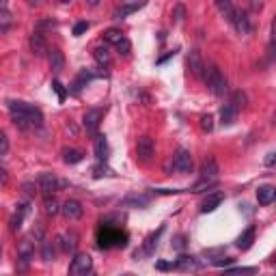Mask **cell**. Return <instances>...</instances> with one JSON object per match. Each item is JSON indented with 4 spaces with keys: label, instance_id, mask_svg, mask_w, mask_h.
<instances>
[{
    "label": "cell",
    "instance_id": "6da1fadb",
    "mask_svg": "<svg viewBox=\"0 0 276 276\" xmlns=\"http://www.w3.org/2000/svg\"><path fill=\"white\" fill-rule=\"evenodd\" d=\"M9 112H11L13 123L20 129H39L43 125V112L37 106H32V104L11 100L9 102Z\"/></svg>",
    "mask_w": 276,
    "mask_h": 276
},
{
    "label": "cell",
    "instance_id": "7a4b0ae2",
    "mask_svg": "<svg viewBox=\"0 0 276 276\" xmlns=\"http://www.w3.org/2000/svg\"><path fill=\"white\" fill-rule=\"evenodd\" d=\"M203 80H205L207 88L212 91L216 97H222L229 91V82L222 76V71L216 67V65H205V71H203Z\"/></svg>",
    "mask_w": 276,
    "mask_h": 276
},
{
    "label": "cell",
    "instance_id": "3957f363",
    "mask_svg": "<svg viewBox=\"0 0 276 276\" xmlns=\"http://www.w3.org/2000/svg\"><path fill=\"white\" fill-rule=\"evenodd\" d=\"M69 181H65V179H59L54 173H41L37 177V188L41 190L45 197L48 194H54V192H59L63 188H67Z\"/></svg>",
    "mask_w": 276,
    "mask_h": 276
},
{
    "label": "cell",
    "instance_id": "277c9868",
    "mask_svg": "<svg viewBox=\"0 0 276 276\" xmlns=\"http://www.w3.org/2000/svg\"><path fill=\"white\" fill-rule=\"evenodd\" d=\"M100 246L102 248H110V246H117V248H123L127 244V238L125 233H121L119 229H112V226H104V229L100 231Z\"/></svg>",
    "mask_w": 276,
    "mask_h": 276
},
{
    "label": "cell",
    "instance_id": "5b68a950",
    "mask_svg": "<svg viewBox=\"0 0 276 276\" xmlns=\"http://www.w3.org/2000/svg\"><path fill=\"white\" fill-rule=\"evenodd\" d=\"M93 272V259L86 253H78L74 259H71L69 265V276H86Z\"/></svg>",
    "mask_w": 276,
    "mask_h": 276
},
{
    "label": "cell",
    "instance_id": "8992f818",
    "mask_svg": "<svg viewBox=\"0 0 276 276\" xmlns=\"http://www.w3.org/2000/svg\"><path fill=\"white\" fill-rule=\"evenodd\" d=\"M192 166H194V160H192V153L188 149H177L175 156H173V168L177 170V173L181 175H188L192 173Z\"/></svg>",
    "mask_w": 276,
    "mask_h": 276
},
{
    "label": "cell",
    "instance_id": "52a82bcc",
    "mask_svg": "<svg viewBox=\"0 0 276 276\" xmlns=\"http://www.w3.org/2000/svg\"><path fill=\"white\" fill-rule=\"evenodd\" d=\"M136 156L141 162H149L156 156V143H153L151 136H141L136 143Z\"/></svg>",
    "mask_w": 276,
    "mask_h": 276
},
{
    "label": "cell",
    "instance_id": "ba28073f",
    "mask_svg": "<svg viewBox=\"0 0 276 276\" xmlns=\"http://www.w3.org/2000/svg\"><path fill=\"white\" fill-rule=\"evenodd\" d=\"M104 119V110L102 108H88L82 117V125L88 134H97V129H100V123Z\"/></svg>",
    "mask_w": 276,
    "mask_h": 276
},
{
    "label": "cell",
    "instance_id": "9c48e42d",
    "mask_svg": "<svg viewBox=\"0 0 276 276\" xmlns=\"http://www.w3.org/2000/svg\"><path fill=\"white\" fill-rule=\"evenodd\" d=\"M231 24H233V28L238 30L240 35H248V32L253 30V24H250V18H248L246 11H238V9H235L233 18H231Z\"/></svg>",
    "mask_w": 276,
    "mask_h": 276
},
{
    "label": "cell",
    "instance_id": "30bf717a",
    "mask_svg": "<svg viewBox=\"0 0 276 276\" xmlns=\"http://www.w3.org/2000/svg\"><path fill=\"white\" fill-rule=\"evenodd\" d=\"M61 212H63V216L67 218V220H78V218H82L84 209H82V205H80V201H76V199H67V201L63 203Z\"/></svg>",
    "mask_w": 276,
    "mask_h": 276
},
{
    "label": "cell",
    "instance_id": "8fae6325",
    "mask_svg": "<svg viewBox=\"0 0 276 276\" xmlns=\"http://www.w3.org/2000/svg\"><path fill=\"white\" fill-rule=\"evenodd\" d=\"M175 263V270H183V272H197L203 267V263L199 261L197 257H192V255H181V257H177V261Z\"/></svg>",
    "mask_w": 276,
    "mask_h": 276
},
{
    "label": "cell",
    "instance_id": "7c38bea8",
    "mask_svg": "<svg viewBox=\"0 0 276 276\" xmlns=\"http://www.w3.org/2000/svg\"><path fill=\"white\" fill-rule=\"evenodd\" d=\"M30 50H32V54L37 56V59H43V56H48V43H45V39H43V35L41 32H32L30 35Z\"/></svg>",
    "mask_w": 276,
    "mask_h": 276
},
{
    "label": "cell",
    "instance_id": "4fadbf2b",
    "mask_svg": "<svg viewBox=\"0 0 276 276\" xmlns=\"http://www.w3.org/2000/svg\"><path fill=\"white\" fill-rule=\"evenodd\" d=\"M188 69L192 76L203 78V71H205V63H203V56L199 50H190L188 54Z\"/></svg>",
    "mask_w": 276,
    "mask_h": 276
},
{
    "label": "cell",
    "instance_id": "5bb4252c",
    "mask_svg": "<svg viewBox=\"0 0 276 276\" xmlns=\"http://www.w3.org/2000/svg\"><path fill=\"white\" fill-rule=\"evenodd\" d=\"M48 63H50V69L56 71V74H61L65 69V56L59 48H50V50H48Z\"/></svg>",
    "mask_w": 276,
    "mask_h": 276
},
{
    "label": "cell",
    "instance_id": "9a60e30c",
    "mask_svg": "<svg viewBox=\"0 0 276 276\" xmlns=\"http://www.w3.org/2000/svg\"><path fill=\"white\" fill-rule=\"evenodd\" d=\"M238 115H240V110L235 108L231 102H226L224 106L220 108V123H222L224 127H229V125H233L235 121H238Z\"/></svg>",
    "mask_w": 276,
    "mask_h": 276
},
{
    "label": "cell",
    "instance_id": "2e32d148",
    "mask_svg": "<svg viewBox=\"0 0 276 276\" xmlns=\"http://www.w3.org/2000/svg\"><path fill=\"white\" fill-rule=\"evenodd\" d=\"M224 201V194L222 192H214V194H207L205 201L201 203V214H209V212H214V209L220 205V203Z\"/></svg>",
    "mask_w": 276,
    "mask_h": 276
},
{
    "label": "cell",
    "instance_id": "e0dca14e",
    "mask_svg": "<svg viewBox=\"0 0 276 276\" xmlns=\"http://www.w3.org/2000/svg\"><path fill=\"white\" fill-rule=\"evenodd\" d=\"M28 212H30V203L28 201L22 203V205H18V212H15L13 218H11V231L13 233H18L22 229V222H24V218H26Z\"/></svg>",
    "mask_w": 276,
    "mask_h": 276
},
{
    "label": "cell",
    "instance_id": "ac0fdd59",
    "mask_svg": "<svg viewBox=\"0 0 276 276\" xmlns=\"http://www.w3.org/2000/svg\"><path fill=\"white\" fill-rule=\"evenodd\" d=\"M255 233H257V229H255V226H253V224H250V226H248V229H246L244 233H242V235H240V238H238V240H235V246H238L240 250H248L250 246H253V244H255Z\"/></svg>",
    "mask_w": 276,
    "mask_h": 276
},
{
    "label": "cell",
    "instance_id": "d6986e66",
    "mask_svg": "<svg viewBox=\"0 0 276 276\" xmlns=\"http://www.w3.org/2000/svg\"><path fill=\"white\" fill-rule=\"evenodd\" d=\"M274 199H276V188H274V186H259L257 201L261 203V205H270Z\"/></svg>",
    "mask_w": 276,
    "mask_h": 276
},
{
    "label": "cell",
    "instance_id": "ffe728a7",
    "mask_svg": "<svg viewBox=\"0 0 276 276\" xmlns=\"http://www.w3.org/2000/svg\"><path fill=\"white\" fill-rule=\"evenodd\" d=\"M141 7H143L141 3H125V5L117 7L115 13H112V18H115V20H123V18H127V15L136 13L138 9H141Z\"/></svg>",
    "mask_w": 276,
    "mask_h": 276
},
{
    "label": "cell",
    "instance_id": "44dd1931",
    "mask_svg": "<svg viewBox=\"0 0 276 276\" xmlns=\"http://www.w3.org/2000/svg\"><path fill=\"white\" fill-rule=\"evenodd\" d=\"M218 177V164L214 158H207L201 166V179H216Z\"/></svg>",
    "mask_w": 276,
    "mask_h": 276
},
{
    "label": "cell",
    "instance_id": "7402d4cb",
    "mask_svg": "<svg viewBox=\"0 0 276 276\" xmlns=\"http://www.w3.org/2000/svg\"><path fill=\"white\" fill-rule=\"evenodd\" d=\"M95 156L100 162H106L108 156H110V149H108V143H106V138L104 136H97V141H95Z\"/></svg>",
    "mask_w": 276,
    "mask_h": 276
},
{
    "label": "cell",
    "instance_id": "603a6c76",
    "mask_svg": "<svg viewBox=\"0 0 276 276\" xmlns=\"http://www.w3.org/2000/svg\"><path fill=\"white\" fill-rule=\"evenodd\" d=\"M18 257H20V259H26V261H30V259L35 257V246H32L30 240H22V242H20Z\"/></svg>",
    "mask_w": 276,
    "mask_h": 276
},
{
    "label": "cell",
    "instance_id": "cb8c5ba5",
    "mask_svg": "<svg viewBox=\"0 0 276 276\" xmlns=\"http://www.w3.org/2000/svg\"><path fill=\"white\" fill-rule=\"evenodd\" d=\"M43 207H45L48 216H56L61 212V203H59V199H56L54 194H48V197L43 199Z\"/></svg>",
    "mask_w": 276,
    "mask_h": 276
},
{
    "label": "cell",
    "instance_id": "d4e9b609",
    "mask_svg": "<svg viewBox=\"0 0 276 276\" xmlns=\"http://www.w3.org/2000/svg\"><path fill=\"white\" fill-rule=\"evenodd\" d=\"M259 267H226L220 276H255Z\"/></svg>",
    "mask_w": 276,
    "mask_h": 276
},
{
    "label": "cell",
    "instance_id": "484cf974",
    "mask_svg": "<svg viewBox=\"0 0 276 276\" xmlns=\"http://www.w3.org/2000/svg\"><path fill=\"white\" fill-rule=\"evenodd\" d=\"M162 231H164V226H160L156 233H151L149 238H147V242H145V246H143V253H145V255H151L153 250H156V246H158V238H160Z\"/></svg>",
    "mask_w": 276,
    "mask_h": 276
},
{
    "label": "cell",
    "instance_id": "4316f807",
    "mask_svg": "<svg viewBox=\"0 0 276 276\" xmlns=\"http://www.w3.org/2000/svg\"><path fill=\"white\" fill-rule=\"evenodd\" d=\"M84 153L80 149H65L63 151V160L67 162V164H78V162H82Z\"/></svg>",
    "mask_w": 276,
    "mask_h": 276
},
{
    "label": "cell",
    "instance_id": "83f0119b",
    "mask_svg": "<svg viewBox=\"0 0 276 276\" xmlns=\"http://www.w3.org/2000/svg\"><path fill=\"white\" fill-rule=\"evenodd\" d=\"M93 56H95V61L100 63V65H108V63H110V52H108V45H97L95 50H93Z\"/></svg>",
    "mask_w": 276,
    "mask_h": 276
},
{
    "label": "cell",
    "instance_id": "f1b7e54d",
    "mask_svg": "<svg viewBox=\"0 0 276 276\" xmlns=\"http://www.w3.org/2000/svg\"><path fill=\"white\" fill-rule=\"evenodd\" d=\"M216 9L218 11H220L222 15H224V18L226 20H229L231 22V18H233V13H235V7L229 3V0H218V3H216Z\"/></svg>",
    "mask_w": 276,
    "mask_h": 276
},
{
    "label": "cell",
    "instance_id": "f546056e",
    "mask_svg": "<svg viewBox=\"0 0 276 276\" xmlns=\"http://www.w3.org/2000/svg\"><path fill=\"white\" fill-rule=\"evenodd\" d=\"M54 255H56L54 242H50V240H41V257H43V261H52Z\"/></svg>",
    "mask_w": 276,
    "mask_h": 276
},
{
    "label": "cell",
    "instance_id": "4dcf8cb0",
    "mask_svg": "<svg viewBox=\"0 0 276 276\" xmlns=\"http://www.w3.org/2000/svg\"><path fill=\"white\" fill-rule=\"evenodd\" d=\"M11 24H13V18H11V13L7 11V7H0V30L7 32L11 28Z\"/></svg>",
    "mask_w": 276,
    "mask_h": 276
},
{
    "label": "cell",
    "instance_id": "1f68e13d",
    "mask_svg": "<svg viewBox=\"0 0 276 276\" xmlns=\"http://www.w3.org/2000/svg\"><path fill=\"white\" fill-rule=\"evenodd\" d=\"M246 102H248V97H246L244 91H235V93L231 95V104H233V106L238 108V110L244 108V106H246Z\"/></svg>",
    "mask_w": 276,
    "mask_h": 276
},
{
    "label": "cell",
    "instance_id": "d6a6232c",
    "mask_svg": "<svg viewBox=\"0 0 276 276\" xmlns=\"http://www.w3.org/2000/svg\"><path fill=\"white\" fill-rule=\"evenodd\" d=\"M149 203V197H138V194H132V197H127L125 201H123V205L127 207V205H136V207H145Z\"/></svg>",
    "mask_w": 276,
    "mask_h": 276
},
{
    "label": "cell",
    "instance_id": "836d02e7",
    "mask_svg": "<svg viewBox=\"0 0 276 276\" xmlns=\"http://www.w3.org/2000/svg\"><path fill=\"white\" fill-rule=\"evenodd\" d=\"M104 39H106L108 43H119L121 39H123V35H121V30H117V28H108L106 32H104Z\"/></svg>",
    "mask_w": 276,
    "mask_h": 276
},
{
    "label": "cell",
    "instance_id": "e575fe53",
    "mask_svg": "<svg viewBox=\"0 0 276 276\" xmlns=\"http://www.w3.org/2000/svg\"><path fill=\"white\" fill-rule=\"evenodd\" d=\"M56 26H59V22L52 20V18H48V20H39V22L35 24L37 32H41V30H52V28H56Z\"/></svg>",
    "mask_w": 276,
    "mask_h": 276
},
{
    "label": "cell",
    "instance_id": "d590c367",
    "mask_svg": "<svg viewBox=\"0 0 276 276\" xmlns=\"http://www.w3.org/2000/svg\"><path fill=\"white\" fill-rule=\"evenodd\" d=\"M9 153V136H7L5 129H0V158Z\"/></svg>",
    "mask_w": 276,
    "mask_h": 276
},
{
    "label": "cell",
    "instance_id": "8d00e7d4",
    "mask_svg": "<svg viewBox=\"0 0 276 276\" xmlns=\"http://www.w3.org/2000/svg\"><path fill=\"white\" fill-rule=\"evenodd\" d=\"M22 194H24V199H26V201L35 199V194H37V186H35V183H24V186H22Z\"/></svg>",
    "mask_w": 276,
    "mask_h": 276
},
{
    "label": "cell",
    "instance_id": "74e56055",
    "mask_svg": "<svg viewBox=\"0 0 276 276\" xmlns=\"http://www.w3.org/2000/svg\"><path fill=\"white\" fill-rule=\"evenodd\" d=\"M115 48L119 50V54H123V56H127L129 52H132V43H129V39H127V37L121 39V41H119Z\"/></svg>",
    "mask_w": 276,
    "mask_h": 276
},
{
    "label": "cell",
    "instance_id": "f35d334b",
    "mask_svg": "<svg viewBox=\"0 0 276 276\" xmlns=\"http://www.w3.org/2000/svg\"><path fill=\"white\" fill-rule=\"evenodd\" d=\"M201 127H203V132H212L214 129V117L212 115H203L201 117Z\"/></svg>",
    "mask_w": 276,
    "mask_h": 276
},
{
    "label": "cell",
    "instance_id": "ab89813d",
    "mask_svg": "<svg viewBox=\"0 0 276 276\" xmlns=\"http://www.w3.org/2000/svg\"><path fill=\"white\" fill-rule=\"evenodd\" d=\"M186 246H188V238H186V235H177V238L173 240V248L175 250H183Z\"/></svg>",
    "mask_w": 276,
    "mask_h": 276
},
{
    "label": "cell",
    "instance_id": "60d3db41",
    "mask_svg": "<svg viewBox=\"0 0 276 276\" xmlns=\"http://www.w3.org/2000/svg\"><path fill=\"white\" fill-rule=\"evenodd\" d=\"M233 261H235V259H231V257H218V259H212V263L218 265V267H229V265H233Z\"/></svg>",
    "mask_w": 276,
    "mask_h": 276
},
{
    "label": "cell",
    "instance_id": "b9f144b4",
    "mask_svg": "<svg viewBox=\"0 0 276 276\" xmlns=\"http://www.w3.org/2000/svg\"><path fill=\"white\" fill-rule=\"evenodd\" d=\"M52 88L56 91V95H59V102H65V97H67V91L63 88V84L59 82V80H54V82H52Z\"/></svg>",
    "mask_w": 276,
    "mask_h": 276
},
{
    "label": "cell",
    "instance_id": "7bdbcfd3",
    "mask_svg": "<svg viewBox=\"0 0 276 276\" xmlns=\"http://www.w3.org/2000/svg\"><path fill=\"white\" fill-rule=\"evenodd\" d=\"M88 26H91V24H88V22H78L76 26H74V35H76V37H80V35H82V32H86V30H88Z\"/></svg>",
    "mask_w": 276,
    "mask_h": 276
},
{
    "label": "cell",
    "instance_id": "ee69618b",
    "mask_svg": "<svg viewBox=\"0 0 276 276\" xmlns=\"http://www.w3.org/2000/svg\"><path fill=\"white\" fill-rule=\"evenodd\" d=\"M173 18H175L177 22H181V20L186 18V7H183V5H177V7H175V13H173Z\"/></svg>",
    "mask_w": 276,
    "mask_h": 276
},
{
    "label": "cell",
    "instance_id": "f6af8a7d",
    "mask_svg": "<svg viewBox=\"0 0 276 276\" xmlns=\"http://www.w3.org/2000/svg\"><path fill=\"white\" fill-rule=\"evenodd\" d=\"M156 267H158V270H162V272H164V270H175V263L173 261H158Z\"/></svg>",
    "mask_w": 276,
    "mask_h": 276
},
{
    "label": "cell",
    "instance_id": "bcb514c9",
    "mask_svg": "<svg viewBox=\"0 0 276 276\" xmlns=\"http://www.w3.org/2000/svg\"><path fill=\"white\" fill-rule=\"evenodd\" d=\"M93 173H95V177H102V175H108L110 170H108L106 166H102V164H100V166H95V168H93Z\"/></svg>",
    "mask_w": 276,
    "mask_h": 276
},
{
    "label": "cell",
    "instance_id": "7dc6e473",
    "mask_svg": "<svg viewBox=\"0 0 276 276\" xmlns=\"http://www.w3.org/2000/svg\"><path fill=\"white\" fill-rule=\"evenodd\" d=\"M9 181V175H7V168L0 166V183H7Z\"/></svg>",
    "mask_w": 276,
    "mask_h": 276
},
{
    "label": "cell",
    "instance_id": "c3c4849f",
    "mask_svg": "<svg viewBox=\"0 0 276 276\" xmlns=\"http://www.w3.org/2000/svg\"><path fill=\"white\" fill-rule=\"evenodd\" d=\"M265 164H267V166H272V164H274V153H267V158H265Z\"/></svg>",
    "mask_w": 276,
    "mask_h": 276
},
{
    "label": "cell",
    "instance_id": "681fc988",
    "mask_svg": "<svg viewBox=\"0 0 276 276\" xmlns=\"http://www.w3.org/2000/svg\"><path fill=\"white\" fill-rule=\"evenodd\" d=\"M125 276H129V274H125Z\"/></svg>",
    "mask_w": 276,
    "mask_h": 276
},
{
    "label": "cell",
    "instance_id": "f907efd6",
    "mask_svg": "<svg viewBox=\"0 0 276 276\" xmlns=\"http://www.w3.org/2000/svg\"><path fill=\"white\" fill-rule=\"evenodd\" d=\"M0 250H3V248H0Z\"/></svg>",
    "mask_w": 276,
    "mask_h": 276
}]
</instances>
